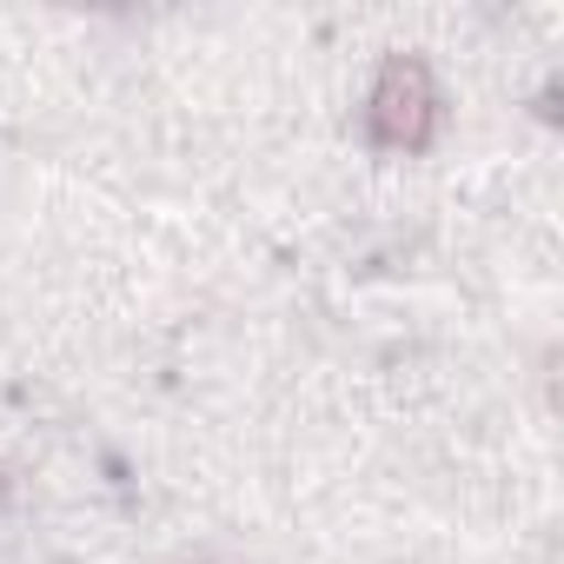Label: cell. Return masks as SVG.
Segmentation results:
<instances>
[{
	"label": "cell",
	"mask_w": 564,
	"mask_h": 564,
	"mask_svg": "<svg viewBox=\"0 0 564 564\" xmlns=\"http://www.w3.org/2000/svg\"><path fill=\"white\" fill-rule=\"evenodd\" d=\"M366 133L386 153H425L438 140V80L419 54H392L366 100Z\"/></svg>",
	"instance_id": "1"
},
{
	"label": "cell",
	"mask_w": 564,
	"mask_h": 564,
	"mask_svg": "<svg viewBox=\"0 0 564 564\" xmlns=\"http://www.w3.org/2000/svg\"><path fill=\"white\" fill-rule=\"evenodd\" d=\"M0 498H8V471H0Z\"/></svg>",
	"instance_id": "2"
}]
</instances>
